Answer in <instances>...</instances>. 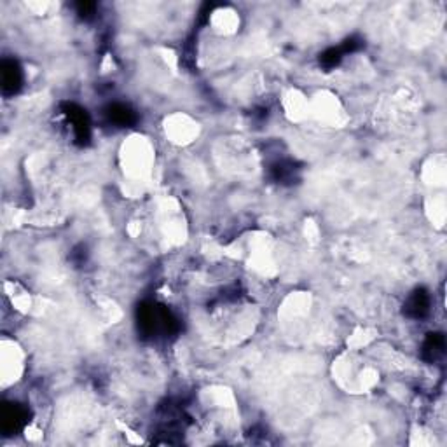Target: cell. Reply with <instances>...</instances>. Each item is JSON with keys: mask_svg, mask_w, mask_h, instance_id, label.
<instances>
[{"mask_svg": "<svg viewBox=\"0 0 447 447\" xmlns=\"http://www.w3.org/2000/svg\"><path fill=\"white\" fill-rule=\"evenodd\" d=\"M138 331L144 338L154 339L159 335H175L180 331V323L168 307L156 302H144L137 309Z\"/></svg>", "mask_w": 447, "mask_h": 447, "instance_id": "obj_1", "label": "cell"}, {"mask_svg": "<svg viewBox=\"0 0 447 447\" xmlns=\"http://www.w3.org/2000/svg\"><path fill=\"white\" fill-rule=\"evenodd\" d=\"M63 116L67 117L69 124L72 126V135L74 142L81 147L88 145L89 138H91V123H89V117L86 114V110L82 107L75 105V103H63L62 105Z\"/></svg>", "mask_w": 447, "mask_h": 447, "instance_id": "obj_2", "label": "cell"}, {"mask_svg": "<svg viewBox=\"0 0 447 447\" xmlns=\"http://www.w3.org/2000/svg\"><path fill=\"white\" fill-rule=\"evenodd\" d=\"M432 298L427 288L420 287L409 294V298L403 302V314L413 320H423L430 314Z\"/></svg>", "mask_w": 447, "mask_h": 447, "instance_id": "obj_3", "label": "cell"}, {"mask_svg": "<svg viewBox=\"0 0 447 447\" xmlns=\"http://www.w3.org/2000/svg\"><path fill=\"white\" fill-rule=\"evenodd\" d=\"M103 117L116 128H131L138 123V114L126 103H109L103 109Z\"/></svg>", "mask_w": 447, "mask_h": 447, "instance_id": "obj_4", "label": "cell"}, {"mask_svg": "<svg viewBox=\"0 0 447 447\" xmlns=\"http://www.w3.org/2000/svg\"><path fill=\"white\" fill-rule=\"evenodd\" d=\"M27 423V409L20 403H7L2 409V430L6 435L20 432Z\"/></svg>", "mask_w": 447, "mask_h": 447, "instance_id": "obj_5", "label": "cell"}, {"mask_svg": "<svg viewBox=\"0 0 447 447\" xmlns=\"http://www.w3.org/2000/svg\"><path fill=\"white\" fill-rule=\"evenodd\" d=\"M0 74H2V91L4 95H14L20 91L21 84H23V72L18 62L14 60H4L2 67H0Z\"/></svg>", "mask_w": 447, "mask_h": 447, "instance_id": "obj_6", "label": "cell"}, {"mask_svg": "<svg viewBox=\"0 0 447 447\" xmlns=\"http://www.w3.org/2000/svg\"><path fill=\"white\" fill-rule=\"evenodd\" d=\"M446 353V338L441 332H432L427 335L423 342V349H421V355L423 360H427L428 363H437L439 360L444 356Z\"/></svg>", "mask_w": 447, "mask_h": 447, "instance_id": "obj_7", "label": "cell"}, {"mask_svg": "<svg viewBox=\"0 0 447 447\" xmlns=\"http://www.w3.org/2000/svg\"><path fill=\"white\" fill-rule=\"evenodd\" d=\"M299 168L294 161L281 159L269 166V175L276 184H294L298 180Z\"/></svg>", "mask_w": 447, "mask_h": 447, "instance_id": "obj_8", "label": "cell"}, {"mask_svg": "<svg viewBox=\"0 0 447 447\" xmlns=\"http://www.w3.org/2000/svg\"><path fill=\"white\" fill-rule=\"evenodd\" d=\"M342 51L341 48H328L327 51H323L320 55V65L323 67L325 70H332L341 63L342 60Z\"/></svg>", "mask_w": 447, "mask_h": 447, "instance_id": "obj_9", "label": "cell"}, {"mask_svg": "<svg viewBox=\"0 0 447 447\" xmlns=\"http://www.w3.org/2000/svg\"><path fill=\"white\" fill-rule=\"evenodd\" d=\"M96 9H98V6H96L95 2H77L75 4V13H77V16L84 21L91 20V18L96 14Z\"/></svg>", "mask_w": 447, "mask_h": 447, "instance_id": "obj_10", "label": "cell"}, {"mask_svg": "<svg viewBox=\"0 0 447 447\" xmlns=\"http://www.w3.org/2000/svg\"><path fill=\"white\" fill-rule=\"evenodd\" d=\"M362 46H363L362 39H359V37H349V39H346L345 42H342L341 51H342V55H348V53L359 51V49L362 48Z\"/></svg>", "mask_w": 447, "mask_h": 447, "instance_id": "obj_11", "label": "cell"}, {"mask_svg": "<svg viewBox=\"0 0 447 447\" xmlns=\"http://www.w3.org/2000/svg\"><path fill=\"white\" fill-rule=\"evenodd\" d=\"M70 259H72V262L77 264V266L84 264L86 259H88V250H86V246L84 245L75 246V248L72 250V253H70Z\"/></svg>", "mask_w": 447, "mask_h": 447, "instance_id": "obj_12", "label": "cell"}]
</instances>
